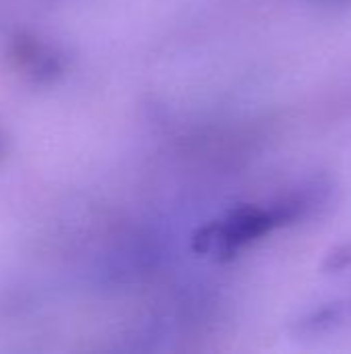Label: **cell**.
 Returning a JSON list of instances; mask_svg holds the SVG:
<instances>
[{"label":"cell","mask_w":351,"mask_h":354,"mask_svg":"<svg viewBox=\"0 0 351 354\" xmlns=\"http://www.w3.org/2000/svg\"><path fill=\"white\" fill-rule=\"evenodd\" d=\"M10 58L23 73H27L37 83H50L58 79L64 68L62 58L56 50L27 33L17 35L10 41Z\"/></svg>","instance_id":"1"}]
</instances>
